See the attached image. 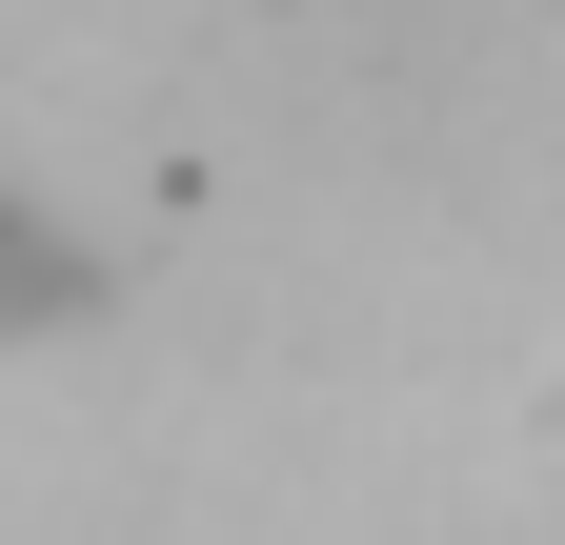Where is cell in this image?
I'll return each instance as SVG.
<instances>
[{"label":"cell","instance_id":"cell-1","mask_svg":"<svg viewBox=\"0 0 565 545\" xmlns=\"http://www.w3.org/2000/svg\"><path fill=\"white\" fill-rule=\"evenodd\" d=\"M82 303V243L41 223V202H0V344H21V323H61Z\"/></svg>","mask_w":565,"mask_h":545}]
</instances>
